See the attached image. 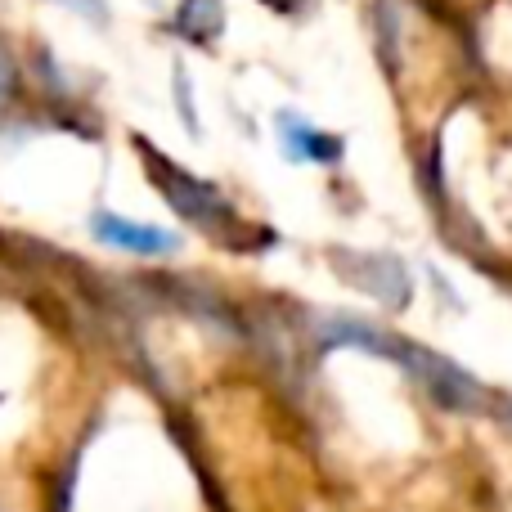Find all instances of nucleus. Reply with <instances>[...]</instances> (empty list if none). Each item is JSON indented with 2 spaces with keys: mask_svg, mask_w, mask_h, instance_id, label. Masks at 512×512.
<instances>
[{
  "mask_svg": "<svg viewBox=\"0 0 512 512\" xmlns=\"http://www.w3.org/2000/svg\"><path fill=\"white\" fill-rule=\"evenodd\" d=\"M319 342L355 346V351H369V355H382V360L400 364L441 409H454V414H477V409H486V391H481V382L472 378L468 369H459L450 355L432 351V346H418V342H409V337H396L378 324H364V319H351V315H333L319 328Z\"/></svg>",
  "mask_w": 512,
  "mask_h": 512,
  "instance_id": "obj_1",
  "label": "nucleus"
},
{
  "mask_svg": "<svg viewBox=\"0 0 512 512\" xmlns=\"http://www.w3.org/2000/svg\"><path fill=\"white\" fill-rule=\"evenodd\" d=\"M144 153V167H149L153 185H158V194L167 198V207H176L180 216H185L194 230H203L207 239L225 243V248H248L252 234H248V221H243L239 212L230 207V198L221 194L216 185H207V180L189 176L185 167H176V162H167L153 144H140Z\"/></svg>",
  "mask_w": 512,
  "mask_h": 512,
  "instance_id": "obj_2",
  "label": "nucleus"
},
{
  "mask_svg": "<svg viewBox=\"0 0 512 512\" xmlns=\"http://www.w3.org/2000/svg\"><path fill=\"white\" fill-rule=\"evenodd\" d=\"M333 270L342 274V279L351 283L355 292L382 301L387 310H405L409 306V292H414V283H409V270H405V261H400V256L337 248L333 252Z\"/></svg>",
  "mask_w": 512,
  "mask_h": 512,
  "instance_id": "obj_3",
  "label": "nucleus"
},
{
  "mask_svg": "<svg viewBox=\"0 0 512 512\" xmlns=\"http://www.w3.org/2000/svg\"><path fill=\"white\" fill-rule=\"evenodd\" d=\"M90 234L108 248H122L131 256H158V252H171L176 248V234L167 230H153V225H140V221H126L117 212H95L90 216Z\"/></svg>",
  "mask_w": 512,
  "mask_h": 512,
  "instance_id": "obj_4",
  "label": "nucleus"
},
{
  "mask_svg": "<svg viewBox=\"0 0 512 512\" xmlns=\"http://www.w3.org/2000/svg\"><path fill=\"white\" fill-rule=\"evenodd\" d=\"M279 144L283 153H288L292 162H319V167H333V162H342V140L328 131H319V126H310L306 117L297 113H279Z\"/></svg>",
  "mask_w": 512,
  "mask_h": 512,
  "instance_id": "obj_5",
  "label": "nucleus"
},
{
  "mask_svg": "<svg viewBox=\"0 0 512 512\" xmlns=\"http://www.w3.org/2000/svg\"><path fill=\"white\" fill-rule=\"evenodd\" d=\"M225 27V0H185L176 9V32L194 45H212Z\"/></svg>",
  "mask_w": 512,
  "mask_h": 512,
  "instance_id": "obj_6",
  "label": "nucleus"
},
{
  "mask_svg": "<svg viewBox=\"0 0 512 512\" xmlns=\"http://www.w3.org/2000/svg\"><path fill=\"white\" fill-rule=\"evenodd\" d=\"M63 9H72V14L90 18V23H108V5L104 0H59Z\"/></svg>",
  "mask_w": 512,
  "mask_h": 512,
  "instance_id": "obj_7",
  "label": "nucleus"
}]
</instances>
